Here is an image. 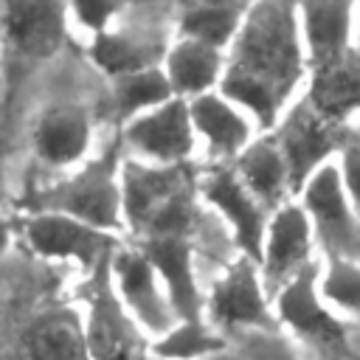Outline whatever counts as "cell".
I'll return each mask as SVG.
<instances>
[{
  "mask_svg": "<svg viewBox=\"0 0 360 360\" xmlns=\"http://www.w3.org/2000/svg\"><path fill=\"white\" fill-rule=\"evenodd\" d=\"M307 68L298 0H253L225 51L219 90L270 129L284 115Z\"/></svg>",
  "mask_w": 360,
  "mask_h": 360,
  "instance_id": "6da1fadb",
  "label": "cell"
},
{
  "mask_svg": "<svg viewBox=\"0 0 360 360\" xmlns=\"http://www.w3.org/2000/svg\"><path fill=\"white\" fill-rule=\"evenodd\" d=\"M124 231L135 242L194 236L200 228V188L186 166H160L129 158L121 163Z\"/></svg>",
  "mask_w": 360,
  "mask_h": 360,
  "instance_id": "7a4b0ae2",
  "label": "cell"
},
{
  "mask_svg": "<svg viewBox=\"0 0 360 360\" xmlns=\"http://www.w3.org/2000/svg\"><path fill=\"white\" fill-rule=\"evenodd\" d=\"M37 208L62 211L79 217L101 231H124V194H121V160L118 149L90 155L84 163L70 169L59 183L45 188Z\"/></svg>",
  "mask_w": 360,
  "mask_h": 360,
  "instance_id": "3957f363",
  "label": "cell"
},
{
  "mask_svg": "<svg viewBox=\"0 0 360 360\" xmlns=\"http://www.w3.org/2000/svg\"><path fill=\"white\" fill-rule=\"evenodd\" d=\"M68 0H0V53L8 79L56 56L70 34Z\"/></svg>",
  "mask_w": 360,
  "mask_h": 360,
  "instance_id": "277c9868",
  "label": "cell"
},
{
  "mask_svg": "<svg viewBox=\"0 0 360 360\" xmlns=\"http://www.w3.org/2000/svg\"><path fill=\"white\" fill-rule=\"evenodd\" d=\"M82 329L93 360H143L152 346V338L127 309L112 284L110 259L87 273Z\"/></svg>",
  "mask_w": 360,
  "mask_h": 360,
  "instance_id": "5b68a950",
  "label": "cell"
},
{
  "mask_svg": "<svg viewBox=\"0 0 360 360\" xmlns=\"http://www.w3.org/2000/svg\"><path fill=\"white\" fill-rule=\"evenodd\" d=\"M141 6L143 3H129L118 20H112L104 31L93 34L87 42L93 65L110 79L141 68L163 65V56L172 45L160 8L155 11V6Z\"/></svg>",
  "mask_w": 360,
  "mask_h": 360,
  "instance_id": "8992f818",
  "label": "cell"
},
{
  "mask_svg": "<svg viewBox=\"0 0 360 360\" xmlns=\"http://www.w3.org/2000/svg\"><path fill=\"white\" fill-rule=\"evenodd\" d=\"M22 233L28 248L39 259L70 262L84 273H90L104 259H110L112 248L118 245V239L110 231H101L79 217L48 208H37L34 214H28Z\"/></svg>",
  "mask_w": 360,
  "mask_h": 360,
  "instance_id": "52a82bcc",
  "label": "cell"
},
{
  "mask_svg": "<svg viewBox=\"0 0 360 360\" xmlns=\"http://www.w3.org/2000/svg\"><path fill=\"white\" fill-rule=\"evenodd\" d=\"M267 295L270 290L259 262L242 253L211 281L205 292V318L217 329H270L276 315Z\"/></svg>",
  "mask_w": 360,
  "mask_h": 360,
  "instance_id": "ba28073f",
  "label": "cell"
},
{
  "mask_svg": "<svg viewBox=\"0 0 360 360\" xmlns=\"http://www.w3.org/2000/svg\"><path fill=\"white\" fill-rule=\"evenodd\" d=\"M110 273L112 284L127 304V309L135 315V321L143 326V332L155 340L163 332H169L180 318L172 307V298L163 287V278L146 250L132 242V245H115L110 256Z\"/></svg>",
  "mask_w": 360,
  "mask_h": 360,
  "instance_id": "9c48e42d",
  "label": "cell"
},
{
  "mask_svg": "<svg viewBox=\"0 0 360 360\" xmlns=\"http://www.w3.org/2000/svg\"><path fill=\"white\" fill-rule=\"evenodd\" d=\"M197 188H200V200L205 205H211L219 214V219L228 225L239 250L245 256H250L253 262H262L270 208L248 188V183L239 177L236 166L214 163L211 169L202 172Z\"/></svg>",
  "mask_w": 360,
  "mask_h": 360,
  "instance_id": "30bf717a",
  "label": "cell"
},
{
  "mask_svg": "<svg viewBox=\"0 0 360 360\" xmlns=\"http://www.w3.org/2000/svg\"><path fill=\"white\" fill-rule=\"evenodd\" d=\"M121 138L138 160H149L160 166H186L197 146L188 98L174 96L124 121Z\"/></svg>",
  "mask_w": 360,
  "mask_h": 360,
  "instance_id": "8fae6325",
  "label": "cell"
},
{
  "mask_svg": "<svg viewBox=\"0 0 360 360\" xmlns=\"http://www.w3.org/2000/svg\"><path fill=\"white\" fill-rule=\"evenodd\" d=\"M273 135H276V141H278V146L290 163L292 188L301 191V186L326 160H332V155L340 143V124L321 115L309 104V98L304 96L298 104L284 110Z\"/></svg>",
  "mask_w": 360,
  "mask_h": 360,
  "instance_id": "7c38bea8",
  "label": "cell"
},
{
  "mask_svg": "<svg viewBox=\"0 0 360 360\" xmlns=\"http://www.w3.org/2000/svg\"><path fill=\"white\" fill-rule=\"evenodd\" d=\"M93 115L79 101H53L31 124V149L48 169H76L90 158Z\"/></svg>",
  "mask_w": 360,
  "mask_h": 360,
  "instance_id": "4fadbf2b",
  "label": "cell"
},
{
  "mask_svg": "<svg viewBox=\"0 0 360 360\" xmlns=\"http://www.w3.org/2000/svg\"><path fill=\"white\" fill-rule=\"evenodd\" d=\"M276 318L290 326L298 338L318 343V346H338L346 338L343 323L338 321V315L326 307L329 301L321 292V273L318 264L309 262L307 267H301L276 295Z\"/></svg>",
  "mask_w": 360,
  "mask_h": 360,
  "instance_id": "5bb4252c",
  "label": "cell"
},
{
  "mask_svg": "<svg viewBox=\"0 0 360 360\" xmlns=\"http://www.w3.org/2000/svg\"><path fill=\"white\" fill-rule=\"evenodd\" d=\"M312 219L301 202L287 200L278 208H273L259 262L270 295H276L301 267L312 262Z\"/></svg>",
  "mask_w": 360,
  "mask_h": 360,
  "instance_id": "9a60e30c",
  "label": "cell"
},
{
  "mask_svg": "<svg viewBox=\"0 0 360 360\" xmlns=\"http://www.w3.org/2000/svg\"><path fill=\"white\" fill-rule=\"evenodd\" d=\"M301 205L307 208L312 228L321 233L329 253H343L354 245V211L352 197L346 191L340 163L326 160L304 186H301Z\"/></svg>",
  "mask_w": 360,
  "mask_h": 360,
  "instance_id": "2e32d148",
  "label": "cell"
},
{
  "mask_svg": "<svg viewBox=\"0 0 360 360\" xmlns=\"http://www.w3.org/2000/svg\"><path fill=\"white\" fill-rule=\"evenodd\" d=\"M188 110H191L197 141L205 146L208 158L217 163L236 160L239 152L253 141L250 112L242 110L233 98H228L219 87L188 98Z\"/></svg>",
  "mask_w": 360,
  "mask_h": 360,
  "instance_id": "e0dca14e",
  "label": "cell"
},
{
  "mask_svg": "<svg viewBox=\"0 0 360 360\" xmlns=\"http://www.w3.org/2000/svg\"><path fill=\"white\" fill-rule=\"evenodd\" d=\"M138 245L158 267L177 318H205V292L197 278L194 236H158Z\"/></svg>",
  "mask_w": 360,
  "mask_h": 360,
  "instance_id": "ac0fdd59",
  "label": "cell"
},
{
  "mask_svg": "<svg viewBox=\"0 0 360 360\" xmlns=\"http://www.w3.org/2000/svg\"><path fill=\"white\" fill-rule=\"evenodd\" d=\"M309 104L335 124H343L360 110V51L352 45L340 56L309 68Z\"/></svg>",
  "mask_w": 360,
  "mask_h": 360,
  "instance_id": "d6986e66",
  "label": "cell"
},
{
  "mask_svg": "<svg viewBox=\"0 0 360 360\" xmlns=\"http://www.w3.org/2000/svg\"><path fill=\"white\" fill-rule=\"evenodd\" d=\"M163 70L174 87V96L194 98L219 87L225 73V48L188 34H177L163 56Z\"/></svg>",
  "mask_w": 360,
  "mask_h": 360,
  "instance_id": "ffe728a7",
  "label": "cell"
},
{
  "mask_svg": "<svg viewBox=\"0 0 360 360\" xmlns=\"http://www.w3.org/2000/svg\"><path fill=\"white\" fill-rule=\"evenodd\" d=\"M298 20L309 68L352 48L354 0H298Z\"/></svg>",
  "mask_w": 360,
  "mask_h": 360,
  "instance_id": "44dd1931",
  "label": "cell"
},
{
  "mask_svg": "<svg viewBox=\"0 0 360 360\" xmlns=\"http://www.w3.org/2000/svg\"><path fill=\"white\" fill-rule=\"evenodd\" d=\"M239 177L248 183V188L273 211L281 202H287V194H295L290 163L276 141V135L250 141L239 158L233 160Z\"/></svg>",
  "mask_w": 360,
  "mask_h": 360,
  "instance_id": "7402d4cb",
  "label": "cell"
},
{
  "mask_svg": "<svg viewBox=\"0 0 360 360\" xmlns=\"http://www.w3.org/2000/svg\"><path fill=\"white\" fill-rule=\"evenodd\" d=\"M22 360H93L82 318L65 309L39 315L22 332Z\"/></svg>",
  "mask_w": 360,
  "mask_h": 360,
  "instance_id": "603a6c76",
  "label": "cell"
},
{
  "mask_svg": "<svg viewBox=\"0 0 360 360\" xmlns=\"http://www.w3.org/2000/svg\"><path fill=\"white\" fill-rule=\"evenodd\" d=\"M248 8L250 0H188L177 17V34H188L228 51Z\"/></svg>",
  "mask_w": 360,
  "mask_h": 360,
  "instance_id": "cb8c5ba5",
  "label": "cell"
},
{
  "mask_svg": "<svg viewBox=\"0 0 360 360\" xmlns=\"http://www.w3.org/2000/svg\"><path fill=\"white\" fill-rule=\"evenodd\" d=\"M169 98H174V87H172L163 65L141 68V70L112 79V107L124 121H129Z\"/></svg>",
  "mask_w": 360,
  "mask_h": 360,
  "instance_id": "d4e9b609",
  "label": "cell"
},
{
  "mask_svg": "<svg viewBox=\"0 0 360 360\" xmlns=\"http://www.w3.org/2000/svg\"><path fill=\"white\" fill-rule=\"evenodd\" d=\"M222 349L225 338L208 318H183L152 340V352L160 360H202L219 354Z\"/></svg>",
  "mask_w": 360,
  "mask_h": 360,
  "instance_id": "484cf974",
  "label": "cell"
},
{
  "mask_svg": "<svg viewBox=\"0 0 360 360\" xmlns=\"http://www.w3.org/2000/svg\"><path fill=\"white\" fill-rule=\"evenodd\" d=\"M321 292L332 307L360 315V264L343 253H329L321 276Z\"/></svg>",
  "mask_w": 360,
  "mask_h": 360,
  "instance_id": "4316f807",
  "label": "cell"
},
{
  "mask_svg": "<svg viewBox=\"0 0 360 360\" xmlns=\"http://www.w3.org/2000/svg\"><path fill=\"white\" fill-rule=\"evenodd\" d=\"M132 0H68L70 20L84 28L90 37L104 31L112 20H118Z\"/></svg>",
  "mask_w": 360,
  "mask_h": 360,
  "instance_id": "83f0119b",
  "label": "cell"
},
{
  "mask_svg": "<svg viewBox=\"0 0 360 360\" xmlns=\"http://www.w3.org/2000/svg\"><path fill=\"white\" fill-rule=\"evenodd\" d=\"M340 174L346 183L349 197L360 205V141H349L340 152Z\"/></svg>",
  "mask_w": 360,
  "mask_h": 360,
  "instance_id": "f1b7e54d",
  "label": "cell"
},
{
  "mask_svg": "<svg viewBox=\"0 0 360 360\" xmlns=\"http://www.w3.org/2000/svg\"><path fill=\"white\" fill-rule=\"evenodd\" d=\"M253 360H295V357H290L281 346H276V343H270V340H253Z\"/></svg>",
  "mask_w": 360,
  "mask_h": 360,
  "instance_id": "f546056e",
  "label": "cell"
},
{
  "mask_svg": "<svg viewBox=\"0 0 360 360\" xmlns=\"http://www.w3.org/2000/svg\"><path fill=\"white\" fill-rule=\"evenodd\" d=\"M8 242H11V225H8V219H3V217H0V256L6 253Z\"/></svg>",
  "mask_w": 360,
  "mask_h": 360,
  "instance_id": "4dcf8cb0",
  "label": "cell"
},
{
  "mask_svg": "<svg viewBox=\"0 0 360 360\" xmlns=\"http://www.w3.org/2000/svg\"><path fill=\"white\" fill-rule=\"evenodd\" d=\"M6 197V177H3V166H0V202Z\"/></svg>",
  "mask_w": 360,
  "mask_h": 360,
  "instance_id": "1f68e13d",
  "label": "cell"
},
{
  "mask_svg": "<svg viewBox=\"0 0 360 360\" xmlns=\"http://www.w3.org/2000/svg\"><path fill=\"white\" fill-rule=\"evenodd\" d=\"M3 76H6V68H3V53H0V84H3Z\"/></svg>",
  "mask_w": 360,
  "mask_h": 360,
  "instance_id": "d6a6232c",
  "label": "cell"
},
{
  "mask_svg": "<svg viewBox=\"0 0 360 360\" xmlns=\"http://www.w3.org/2000/svg\"><path fill=\"white\" fill-rule=\"evenodd\" d=\"M202 360H217V354H211V357H202Z\"/></svg>",
  "mask_w": 360,
  "mask_h": 360,
  "instance_id": "836d02e7",
  "label": "cell"
},
{
  "mask_svg": "<svg viewBox=\"0 0 360 360\" xmlns=\"http://www.w3.org/2000/svg\"><path fill=\"white\" fill-rule=\"evenodd\" d=\"M357 51H360V34H357Z\"/></svg>",
  "mask_w": 360,
  "mask_h": 360,
  "instance_id": "e575fe53",
  "label": "cell"
}]
</instances>
